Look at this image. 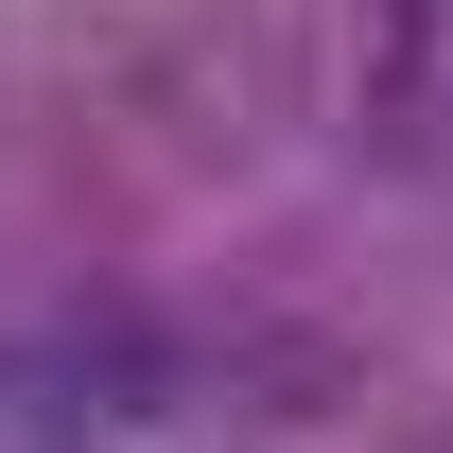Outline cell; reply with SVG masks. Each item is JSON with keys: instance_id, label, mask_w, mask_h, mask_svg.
Wrapping results in <instances>:
<instances>
[{"instance_id": "6da1fadb", "label": "cell", "mask_w": 453, "mask_h": 453, "mask_svg": "<svg viewBox=\"0 0 453 453\" xmlns=\"http://www.w3.org/2000/svg\"><path fill=\"white\" fill-rule=\"evenodd\" d=\"M174 401L157 314H35L0 332V453H122Z\"/></svg>"}]
</instances>
